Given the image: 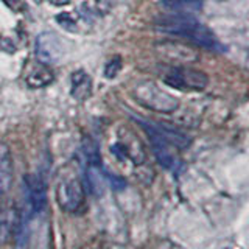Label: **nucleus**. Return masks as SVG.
<instances>
[{"mask_svg":"<svg viewBox=\"0 0 249 249\" xmlns=\"http://www.w3.org/2000/svg\"><path fill=\"white\" fill-rule=\"evenodd\" d=\"M162 80L170 88L189 92H201L209 84V76L204 72L189 66H170Z\"/></svg>","mask_w":249,"mask_h":249,"instance_id":"4","label":"nucleus"},{"mask_svg":"<svg viewBox=\"0 0 249 249\" xmlns=\"http://www.w3.org/2000/svg\"><path fill=\"white\" fill-rule=\"evenodd\" d=\"M35 52H36V58L42 64H54V62H58L64 56L66 47L58 35L47 31V33H41L36 37Z\"/></svg>","mask_w":249,"mask_h":249,"instance_id":"6","label":"nucleus"},{"mask_svg":"<svg viewBox=\"0 0 249 249\" xmlns=\"http://www.w3.org/2000/svg\"><path fill=\"white\" fill-rule=\"evenodd\" d=\"M56 22L61 23V25L64 27L66 30H72V31L76 30V23H75V20L72 18H70V14H59V16H56Z\"/></svg>","mask_w":249,"mask_h":249,"instance_id":"15","label":"nucleus"},{"mask_svg":"<svg viewBox=\"0 0 249 249\" xmlns=\"http://www.w3.org/2000/svg\"><path fill=\"white\" fill-rule=\"evenodd\" d=\"M3 2L11 8H18L20 5V0H3Z\"/></svg>","mask_w":249,"mask_h":249,"instance_id":"16","label":"nucleus"},{"mask_svg":"<svg viewBox=\"0 0 249 249\" xmlns=\"http://www.w3.org/2000/svg\"><path fill=\"white\" fill-rule=\"evenodd\" d=\"M120 70H122V59L119 56H114L105 67V76L107 80H112V78L117 76V73H119Z\"/></svg>","mask_w":249,"mask_h":249,"instance_id":"14","label":"nucleus"},{"mask_svg":"<svg viewBox=\"0 0 249 249\" xmlns=\"http://www.w3.org/2000/svg\"><path fill=\"white\" fill-rule=\"evenodd\" d=\"M137 122L140 123V126L145 129L146 136L151 142V148L154 151L156 159H158L160 165L167 170L178 168L179 159L175 153V150H178V148L173 145V142H171L165 134H163L162 129L159 128V124L143 122V120H137Z\"/></svg>","mask_w":249,"mask_h":249,"instance_id":"5","label":"nucleus"},{"mask_svg":"<svg viewBox=\"0 0 249 249\" xmlns=\"http://www.w3.org/2000/svg\"><path fill=\"white\" fill-rule=\"evenodd\" d=\"M158 30L171 36L184 37L192 44L202 47L210 52H224V45L215 36L212 30H209L204 23L195 19V16H179L171 14L158 22Z\"/></svg>","mask_w":249,"mask_h":249,"instance_id":"1","label":"nucleus"},{"mask_svg":"<svg viewBox=\"0 0 249 249\" xmlns=\"http://www.w3.org/2000/svg\"><path fill=\"white\" fill-rule=\"evenodd\" d=\"M25 199L33 213H41L47 206V189L41 176L27 175L23 179Z\"/></svg>","mask_w":249,"mask_h":249,"instance_id":"8","label":"nucleus"},{"mask_svg":"<svg viewBox=\"0 0 249 249\" xmlns=\"http://www.w3.org/2000/svg\"><path fill=\"white\" fill-rule=\"evenodd\" d=\"M0 221H2V193H0Z\"/></svg>","mask_w":249,"mask_h":249,"instance_id":"18","label":"nucleus"},{"mask_svg":"<svg viewBox=\"0 0 249 249\" xmlns=\"http://www.w3.org/2000/svg\"><path fill=\"white\" fill-rule=\"evenodd\" d=\"M160 6L179 16H195L201 8V0H160Z\"/></svg>","mask_w":249,"mask_h":249,"instance_id":"11","label":"nucleus"},{"mask_svg":"<svg viewBox=\"0 0 249 249\" xmlns=\"http://www.w3.org/2000/svg\"><path fill=\"white\" fill-rule=\"evenodd\" d=\"M14 179L13 158L10 146L6 143H0V193L10 192Z\"/></svg>","mask_w":249,"mask_h":249,"instance_id":"9","label":"nucleus"},{"mask_svg":"<svg viewBox=\"0 0 249 249\" xmlns=\"http://www.w3.org/2000/svg\"><path fill=\"white\" fill-rule=\"evenodd\" d=\"M156 52L159 56L175 66H187L198 61V53L193 47L179 41H165L156 45Z\"/></svg>","mask_w":249,"mask_h":249,"instance_id":"7","label":"nucleus"},{"mask_svg":"<svg viewBox=\"0 0 249 249\" xmlns=\"http://www.w3.org/2000/svg\"><path fill=\"white\" fill-rule=\"evenodd\" d=\"M70 93L72 97L78 101H84L90 97L92 93V80L90 76L84 72V70H76V72L72 73L70 76Z\"/></svg>","mask_w":249,"mask_h":249,"instance_id":"10","label":"nucleus"},{"mask_svg":"<svg viewBox=\"0 0 249 249\" xmlns=\"http://www.w3.org/2000/svg\"><path fill=\"white\" fill-rule=\"evenodd\" d=\"M84 179H86V185H88L89 192L93 195V196H100V195L103 193L105 184H103V175H101V167L89 165L88 163Z\"/></svg>","mask_w":249,"mask_h":249,"instance_id":"13","label":"nucleus"},{"mask_svg":"<svg viewBox=\"0 0 249 249\" xmlns=\"http://www.w3.org/2000/svg\"><path fill=\"white\" fill-rule=\"evenodd\" d=\"M132 97L136 98L139 105L145 106L146 109H151L154 112L170 114L175 112L179 101L170 95L168 92L162 90L156 83L153 81H140L132 89Z\"/></svg>","mask_w":249,"mask_h":249,"instance_id":"3","label":"nucleus"},{"mask_svg":"<svg viewBox=\"0 0 249 249\" xmlns=\"http://www.w3.org/2000/svg\"><path fill=\"white\" fill-rule=\"evenodd\" d=\"M56 202L67 213L78 212L84 204V189L80 175L75 168H62L56 178Z\"/></svg>","mask_w":249,"mask_h":249,"instance_id":"2","label":"nucleus"},{"mask_svg":"<svg viewBox=\"0 0 249 249\" xmlns=\"http://www.w3.org/2000/svg\"><path fill=\"white\" fill-rule=\"evenodd\" d=\"M49 2L52 3V5H58V6H61V5H67L70 0H49Z\"/></svg>","mask_w":249,"mask_h":249,"instance_id":"17","label":"nucleus"},{"mask_svg":"<svg viewBox=\"0 0 249 249\" xmlns=\"http://www.w3.org/2000/svg\"><path fill=\"white\" fill-rule=\"evenodd\" d=\"M53 72L47 67V64H35L31 67L30 73L27 75V84L30 88H35V89H41V88H45V86H49L53 83Z\"/></svg>","mask_w":249,"mask_h":249,"instance_id":"12","label":"nucleus"}]
</instances>
